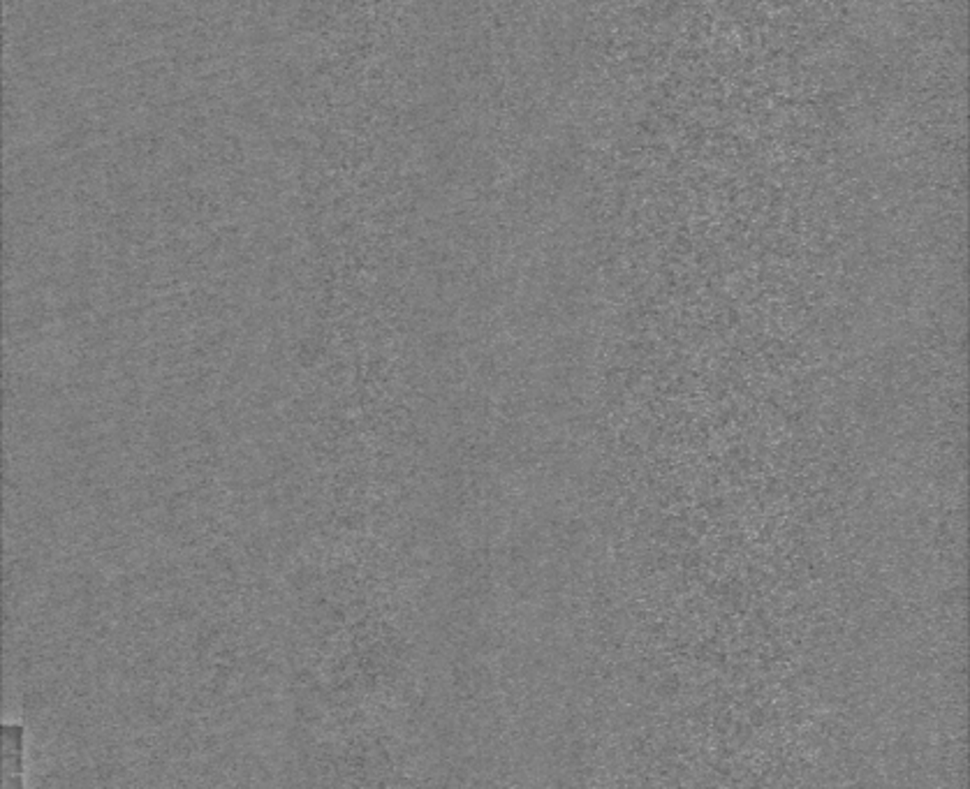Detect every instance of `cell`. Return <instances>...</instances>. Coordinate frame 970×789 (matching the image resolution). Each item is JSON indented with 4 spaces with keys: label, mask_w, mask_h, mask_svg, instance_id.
Masks as SVG:
<instances>
[{
    "label": "cell",
    "mask_w": 970,
    "mask_h": 789,
    "mask_svg": "<svg viewBox=\"0 0 970 789\" xmlns=\"http://www.w3.org/2000/svg\"><path fill=\"white\" fill-rule=\"evenodd\" d=\"M3 743H5V768L10 771V778L5 784H12V775L19 778L22 784L24 775V727L22 725H5L3 727Z\"/></svg>",
    "instance_id": "obj_1"
}]
</instances>
